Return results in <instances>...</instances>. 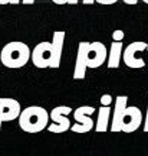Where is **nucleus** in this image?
<instances>
[{"label":"nucleus","instance_id":"nucleus-4","mask_svg":"<svg viewBox=\"0 0 148 156\" xmlns=\"http://www.w3.org/2000/svg\"><path fill=\"white\" fill-rule=\"evenodd\" d=\"M72 113V108L68 106H59L55 107L52 112L49 113L50 120H52V124H49V130L50 133H63L66 130H71L72 124L71 120L68 119V114Z\"/></svg>","mask_w":148,"mask_h":156},{"label":"nucleus","instance_id":"nucleus-5","mask_svg":"<svg viewBox=\"0 0 148 156\" xmlns=\"http://www.w3.org/2000/svg\"><path fill=\"white\" fill-rule=\"evenodd\" d=\"M95 113V107L91 106H82L78 107L76 110L73 112V119H75V124L71 127V130L73 133H88L89 130H92L95 126L91 116Z\"/></svg>","mask_w":148,"mask_h":156},{"label":"nucleus","instance_id":"nucleus-26","mask_svg":"<svg viewBox=\"0 0 148 156\" xmlns=\"http://www.w3.org/2000/svg\"><path fill=\"white\" fill-rule=\"evenodd\" d=\"M0 52H2V49H0Z\"/></svg>","mask_w":148,"mask_h":156},{"label":"nucleus","instance_id":"nucleus-12","mask_svg":"<svg viewBox=\"0 0 148 156\" xmlns=\"http://www.w3.org/2000/svg\"><path fill=\"white\" fill-rule=\"evenodd\" d=\"M122 52H124V46L122 42H112L109 48V55H108V62L106 65L108 68H118L119 67L121 58H122Z\"/></svg>","mask_w":148,"mask_h":156},{"label":"nucleus","instance_id":"nucleus-9","mask_svg":"<svg viewBox=\"0 0 148 156\" xmlns=\"http://www.w3.org/2000/svg\"><path fill=\"white\" fill-rule=\"evenodd\" d=\"M106 61V48L101 42L89 44L86 51V65L88 68H98Z\"/></svg>","mask_w":148,"mask_h":156},{"label":"nucleus","instance_id":"nucleus-3","mask_svg":"<svg viewBox=\"0 0 148 156\" xmlns=\"http://www.w3.org/2000/svg\"><path fill=\"white\" fill-rule=\"evenodd\" d=\"M32 56V52L25 42H9L0 52V62L7 68H20L26 65Z\"/></svg>","mask_w":148,"mask_h":156},{"label":"nucleus","instance_id":"nucleus-16","mask_svg":"<svg viewBox=\"0 0 148 156\" xmlns=\"http://www.w3.org/2000/svg\"><path fill=\"white\" fill-rule=\"evenodd\" d=\"M22 0H0V5H19Z\"/></svg>","mask_w":148,"mask_h":156},{"label":"nucleus","instance_id":"nucleus-6","mask_svg":"<svg viewBox=\"0 0 148 156\" xmlns=\"http://www.w3.org/2000/svg\"><path fill=\"white\" fill-rule=\"evenodd\" d=\"M144 51H147V42H143V41L132 42L122 52V61L130 68H143L145 65V61L141 56Z\"/></svg>","mask_w":148,"mask_h":156},{"label":"nucleus","instance_id":"nucleus-25","mask_svg":"<svg viewBox=\"0 0 148 156\" xmlns=\"http://www.w3.org/2000/svg\"><path fill=\"white\" fill-rule=\"evenodd\" d=\"M147 51H148V44H147Z\"/></svg>","mask_w":148,"mask_h":156},{"label":"nucleus","instance_id":"nucleus-13","mask_svg":"<svg viewBox=\"0 0 148 156\" xmlns=\"http://www.w3.org/2000/svg\"><path fill=\"white\" fill-rule=\"evenodd\" d=\"M109 114H111V107H99L98 110V120L95 123V130L96 132H106L108 126H109Z\"/></svg>","mask_w":148,"mask_h":156},{"label":"nucleus","instance_id":"nucleus-8","mask_svg":"<svg viewBox=\"0 0 148 156\" xmlns=\"http://www.w3.org/2000/svg\"><path fill=\"white\" fill-rule=\"evenodd\" d=\"M33 65L38 68H48L52 64V42H40L32 51Z\"/></svg>","mask_w":148,"mask_h":156},{"label":"nucleus","instance_id":"nucleus-2","mask_svg":"<svg viewBox=\"0 0 148 156\" xmlns=\"http://www.w3.org/2000/svg\"><path fill=\"white\" fill-rule=\"evenodd\" d=\"M49 113L43 107L30 106L22 110L19 116V126L26 133H39L48 127Z\"/></svg>","mask_w":148,"mask_h":156},{"label":"nucleus","instance_id":"nucleus-21","mask_svg":"<svg viewBox=\"0 0 148 156\" xmlns=\"http://www.w3.org/2000/svg\"><path fill=\"white\" fill-rule=\"evenodd\" d=\"M22 3H25V5H33L35 0H22Z\"/></svg>","mask_w":148,"mask_h":156},{"label":"nucleus","instance_id":"nucleus-10","mask_svg":"<svg viewBox=\"0 0 148 156\" xmlns=\"http://www.w3.org/2000/svg\"><path fill=\"white\" fill-rule=\"evenodd\" d=\"M91 42H79L78 46V55L76 62H75V71H73V78L75 80H83L85 74H86V51L89 48Z\"/></svg>","mask_w":148,"mask_h":156},{"label":"nucleus","instance_id":"nucleus-20","mask_svg":"<svg viewBox=\"0 0 148 156\" xmlns=\"http://www.w3.org/2000/svg\"><path fill=\"white\" fill-rule=\"evenodd\" d=\"M124 3H126V5H137L138 0H124Z\"/></svg>","mask_w":148,"mask_h":156},{"label":"nucleus","instance_id":"nucleus-22","mask_svg":"<svg viewBox=\"0 0 148 156\" xmlns=\"http://www.w3.org/2000/svg\"><path fill=\"white\" fill-rule=\"evenodd\" d=\"M83 3L85 5H92V3H95V0H83Z\"/></svg>","mask_w":148,"mask_h":156},{"label":"nucleus","instance_id":"nucleus-24","mask_svg":"<svg viewBox=\"0 0 148 156\" xmlns=\"http://www.w3.org/2000/svg\"><path fill=\"white\" fill-rule=\"evenodd\" d=\"M143 2H144V3H147V5H148V0H143Z\"/></svg>","mask_w":148,"mask_h":156},{"label":"nucleus","instance_id":"nucleus-17","mask_svg":"<svg viewBox=\"0 0 148 156\" xmlns=\"http://www.w3.org/2000/svg\"><path fill=\"white\" fill-rule=\"evenodd\" d=\"M116 2L118 0H96V3H99V5H114Z\"/></svg>","mask_w":148,"mask_h":156},{"label":"nucleus","instance_id":"nucleus-1","mask_svg":"<svg viewBox=\"0 0 148 156\" xmlns=\"http://www.w3.org/2000/svg\"><path fill=\"white\" fill-rule=\"evenodd\" d=\"M126 95H118L115 98V108L111 123V132H125L132 133L135 132L143 122L141 110L135 106L128 107Z\"/></svg>","mask_w":148,"mask_h":156},{"label":"nucleus","instance_id":"nucleus-7","mask_svg":"<svg viewBox=\"0 0 148 156\" xmlns=\"http://www.w3.org/2000/svg\"><path fill=\"white\" fill-rule=\"evenodd\" d=\"M20 113H22V107L17 100L9 98V97L0 98V127H2V123L19 119Z\"/></svg>","mask_w":148,"mask_h":156},{"label":"nucleus","instance_id":"nucleus-15","mask_svg":"<svg viewBox=\"0 0 148 156\" xmlns=\"http://www.w3.org/2000/svg\"><path fill=\"white\" fill-rule=\"evenodd\" d=\"M111 101H112V97H111L109 94H105V95H102V98H101V104L105 107H109Z\"/></svg>","mask_w":148,"mask_h":156},{"label":"nucleus","instance_id":"nucleus-23","mask_svg":"<svg viewBox=\"0 0 148 156\" xmlns=\"http://www.w3.org/2000/svg\"><path fill=\"white\" fill-rule=\"evenodd\" d=\"M78 2H79V0H71V3H69V5H76Z\"/></svg>","mask_w":148,"mask_h":156},{"label":"nucleus","instance_id":"nucleus-18","mask_svg":"<svg viewBox=\"0 0 148 156\" xmlns=\"http://www.w3.org/2000/svg\"><path fill=\"white\" fill-rule=\"evenodd\" d=\"M144 132L148 133V106H147V116H145V120H144Z\"/></svg>","mask_w":148,"mask_h":156},{"label":"nucleus","instance_id":"nucleus-19","mask_svg":"<svg viewBox=\"0 0 148 156\" xmlns=\"http://www.w3.org/2000/svg\"><path fill=\"white\" fill-rule=\"evenodd\" d=\"M56 5H66V3H71V0H52Z\"/></svg>","mask_w":148,"mask_h":156},{"label":"nucleus","instance_id":"nucleus-14","mask_svg":"<svg viewBox=\"0 0 148 156\" xmlns=\"http://www.w3.org/2000/svg\"><path fill=\"white\" fill-rule=\"evenodd\" d=\"M112 39H114V42H122V39H124V30H114V34H112Z\"/></svg>","mask_w":148,"mask_h":156},{"label":"nucleus","instance_id":"nucleus-11","mask_svg":"<svg viewBox=\"0 0 148 156\" xmlns=\"http://www.w3.org/2000/svg\"><path fill=\"white\" fill-rule=\"evenodd\" d=\"M63 42H65V32L63 30L53 32V39H52V64H50V68H59L60 58H62V49H63Z\"/></svg>","mask_w":148,"mask_h":156}]
</instances>
